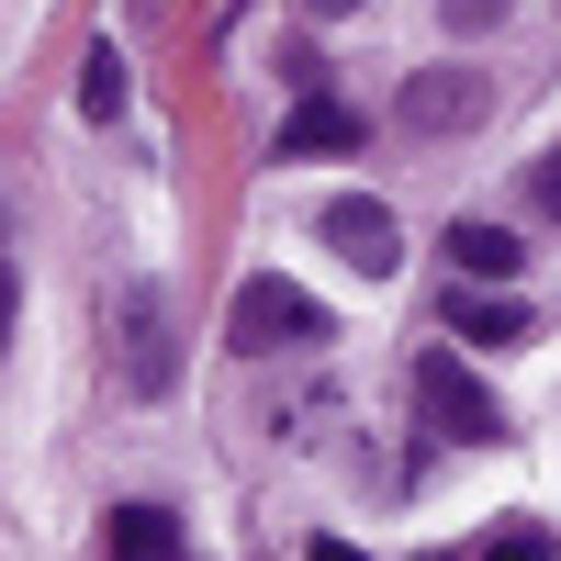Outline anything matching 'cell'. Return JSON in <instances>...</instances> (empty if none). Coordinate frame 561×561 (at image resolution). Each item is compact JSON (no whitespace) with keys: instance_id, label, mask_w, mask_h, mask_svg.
Returning a JSON list of instances; mask_svg holds the SVG:
<instances>
[{"instance_id":"obj_1","label":"cell","mask_w":561,"mask_h":561,"mask_svg":"<svg viewBox=\"0 0 561 561\" xmlns=\"http://www.w3.org/2000/svg\"><path fill=\"white\" fill-rule=\"evenodd\" d=\"M314 337H325V304L304 280H280V270L237 280V304H225V348L237 359H280V348H314Z\"/></svg>"},{"instance_id":"obj_2","label":"cell","mask_w":561,"mask_h":561,"mask_svg":"<svg viewBox=\"0 0 561 561\" xmlns=\"http://www.w3.org/2000/svg\"><path fill=\"white\" fill-rule=\"evenodd\" d=\"M483 113H494V79L483 68H415L404 102H393V124L415 135V147H449V135H472Z\"/></svg>"},{"instance_id":"obj_3","label":"cell","mask_w":561,"mask_h":561,"mask_svg":"<svg viewBox=\"0 0 561 561\" xmlns=\"http://www.w3.org/2000/svg\"><path fill=\"white\" fill-rule=\"evenodd\" d=\"M415 404H427V427H438V438H460V449H494V438H505V404H494V393H483L449 348L415 359Z\"/></svg>"},{"instance_id":"obj_4","label":"cell","mask_w":561,"mask_h":561,"mask_svg":"<svg viewBox=\"0 0 561 561\" xmlns=\"http://www.w3.org/2000/svg\"><path fill=\"white\" fill-rule=\"evenodd\" d=\"M314 225H325V248H337L359 280H393V270H404V225H393V203H370V192H337Z\"/></svg>"},{"instance_id":"obj_5","label":"cell","mask_w":561,"mask_h":561,"mask_svg":"<svg viewBox=\"0 0 561 561\" xmlns=\"http://www.w3.org/2000/svg\"><path fill=\"white\" fill-rule=\"evenodd\" d=\"M124 382L169 393V304L158 293H124Z\"/></svg>"},{"instance_id":"obj_6","label":"cell","mask_w":561,"mask_h":561,"mask_svg":"<svg viewBox=\"0 0 561 561\" xmlns=\"http://www.w3.org/2000/svg\"><path fill=\"white\" fill-rule=\"evenodd\" d=\"M449 337H472V348H517V337H528V304H505L494 280H472V293L449 280Z\"/></svg>"},{"instance_id":"obj_7","label":"cell","mask_w":561,"mask_h":561,"mask_svg":"<svg viewBox=\"0 0 561 561\" xmlns=\"http://www.w3.org/2000/svg\"><path fill=\"white\" fill-rule=\"evenodd\" d=\"M348 147H359V113L325 102V90H304V113L280 124V158H348Z\"/></svg>"},{"instance_id":"obj_8","label":"cell","mask_w":561,"mask_h":561,"mask_svg":"<svg viewBox=\"0 0 561 561\" xmlns=\"http://www.w3.org/2000/svg\"><path fill=\"white\" fill-rule=\"evenodd\" d=\"M517 237L505 225H449V280H517Z\"/></svg>"},{"instance_id":"obj_9","label":"cell","mask_w":561,"mask_h":561,"mask_svg":"<svg viewBox=\"0 0 561 561\" xmlns=\"http://www.w3.org/2000/svg\"><path fill=\"white\" fill-rule=\"evenodd\" d=\"M113 561H192L169 528V505H113Z\"/></svg>"},{"instance_id":"obj_10","label":"cell","mask_w":561,"mask_h":561,"mask_svg":"<svg viewBox=\"0 0 561 561\" xmlns=\"http://www.w3.org/2000/svg\"><path fill=\"white\" fill-rule=\"evenodd\" d=\"M79 113H90V124L124 113V57H113V45H90V57H79Z\"/></svg>"},{"instance_id":"obj_11","label":"cell","mask_w":561,"mask_h":561,"mask_svg":"<svg viewBox=\"0 0 561 561\" xmlns=\"http://www.w3.org/2000/svg\"><path fill=\"white\" fill-rule=\"evenodd\" d=\"M505 12H517V0H449V34H494Z\"/></svg>"},{"instance_id":"obj_12","label":"cell","mask_w":561,"mask_h":561,"mask_svg":"<svg viewBox=\"0 0 561 561\" xmlns=\"http://www.w3.org/2000/svg\"><path fill=\"white\" fill-rule=\"evenodd\" d=\"M528 203H539V214H550V225H561V147H550V158H539V169H528Z\"/></svg>"},{"instance_id":"obj_13","label":"cell","mask_w":561,"mask_h":561,"mask_svg":"<svg viewBox=\"0 0 561 561\" xmlns=\"http://www.w3.org/2000/svg\"><path fill=\"white\" fill-rule=\"evenodd\" d=\"M483 561H550V539H539V528H505V539H494Z\"/></svg>"},{"instance_id":"obj_14","label":"cell","mask_w":561,"mask_h":561,"mask_svg":"<svg viewBox=\"0 0 561 561\" xmlns=\"http://www.w3.org/2000/svg\"><path fill=\"white\" fill-rule=\"evenodd\" d=\"M12 314H23V293H12V259H0V348H12Z\"/></svg>"},{"instance_id":"obj_15","label":"cell","mask_w":561,"mask_h":561,"mask_svg":"<svg viewBox=\"0 0 561 561\" xmlns=\"http://www.w3.org/2000/svg\"><path fill=\"white\" fill-rule=\"evenodd\" d=\"M304 12H314V23H337V12H359V0H304Z\"/></svg>"},{"instance_id":"obj_16","label":"cell","mask_w":561,"mask_h":561,"mask_svg":"<svg viewBox=\"0 0 561 561\" xmlns=\"http://www.w3.org/2000/svg\"><path fill=\"white\" fill-rule=\"evenodd\" d=\"M314 561H359V550H348V539H314Z\"/></svg>"}]
</instances>
